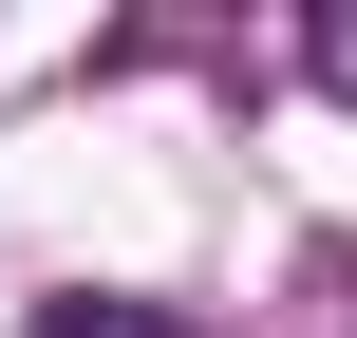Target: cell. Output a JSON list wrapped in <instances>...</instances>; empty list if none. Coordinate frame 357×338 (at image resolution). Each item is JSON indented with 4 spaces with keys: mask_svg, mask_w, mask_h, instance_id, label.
<instances>
[{
    "mask_svg": "<svg viewBox=\"0 0 357 338\" xmlns=\"http://www.w3.org/2000/svg\"><path fill=\"white\" fill-rule=\"evenodd\" d=\"M320 75H357V19H339V38H320Z\"/></svg>",
    "mask_w": 357,
    "mask_h": 338,
    "instance_id": "obj_1",
    "label": "cell"
}]
</instances>
